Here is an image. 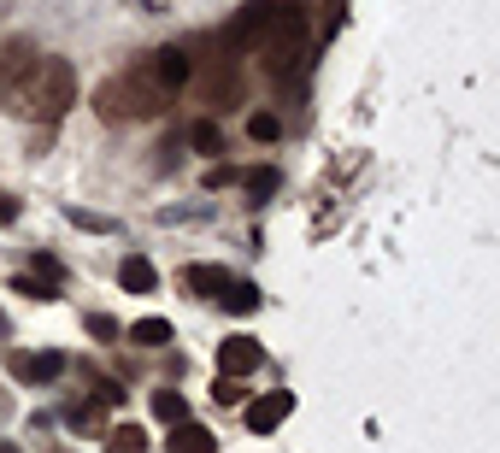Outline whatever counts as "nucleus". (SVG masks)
Returning <instances> with one entry per match:
<instances>
[{"label": "nucleus", "mask_w": 500, "mask_h": 453, "mask_svg": "<svg viewBox=\"0 0 500 453\" xmlns=\"http://www.w3.org/2000/svg\"><path fill=\"white\" fill-rule=\"evenodd\" d=\"M265 365V347L254 342V336H230V342H218V371L224 377H247Z\"/></svg>", "instance_id": "5"}, {"label": "nucleus", "mask_w": 500, "mask_h": 453, "mask_svg": "<svg viewBox=\"0 0 500 453\" xmlns=\"http://www.w3.org/2000/svg\"><path fill=\"white\" fill-rule=\"evenodd\" d=\"M0 453H18V448H12V442H0Z\"/></svg>", "instance_id": "25"}, {"label": "nucleus", "mask_w": 500, "mask_h": 453, "mask_svg": "<svg viewBox=\"0 0 500 453\" xmlns=\"http://www.w3.org/2000/svg\"><path fill=\"white\" fill-rule=\"evenodd\" d=\"M12 377L18 383H59L65 377V354H12Z\"/></svg>", "instance_id": "7"}, {"label": "nucleus", "mask_w": 500, "mask_h": 453, "mask_svg": "<svg viewBox=\"0 0 500 453\" xmlns=\"http://www.w3.org/2000/svg\"><path fill=\"white\" fill-rule=\"evenodd\" d=\"M95 106H100L106 124H118V118H159V112L171 106V89H159L154 71L135 65V71H124V77H112L106 89L95 95Z\"/></svg>", "instance_id": "3"}, {"label": "nucleus", "mask_w": 500, "mask_h": 453, "mask_svg": "<svg viewBox=\"0 0 500 453\" xmlns=\"http://www.w3.org/2000/svg\"><path fill=\"white\" fill-rule=\"evenodd\" d=\"M12 218H18V200H12V195H0V224H12Z\"/></svg>", "instance_id": "24"}, {"label": "nucleus", "mask_w": 500, "mask_h": 453, "mask_svg": "<svg viewBox=\"0 0 500 453\" xmlns=\"http://www.w3.org/2000/svg\"><path fill=\"white\" fill-rule=\"evenodd\" d=\"M18 295H30V300H54V283H30V277H18Z\"/></svg>", "instance_id": "22"}, {"label": "nucleus", "mask_w": 500, "mask_h": 453, "mask_svg": "<svg viewBox=\"0 0 500 453\" xmlns=\"http://www.w3.org/2000/svg\"><path fill=\"white\" fill-rule=\"evenodd\" d=\"M218 307H224V312H235V318H247V312L259 307V288H254V283H235V277H230V288L218 295Z\"/></svg>", "instance_id": "13"}, {"label": "nucleus", "mask_w": 500, "mask_h": 453, "mask_svg": "<svg viewBox=\"0 0 500 453\" xmlns=\"http://www.w3.org/2000/svg\"><path fill=\"white\" fill-rule=\"evenodd\" d=\"M306 12L300 6H271L265 30H259L254 42V59L271 71L277 83H289V89H300V65H306Z\"/></svg>", "instance_id": "1"}, {"label": "nucleus", "mask_w": 500, "mask_h": 453, "mask_svg": "<svg viewBox=\"0 0 500 453\" xmlns=\"http://www.w3.org/2000/svg\"><path fill=\"white\" fill-rule=\"evenodd\" d=\"M271 6L277 0H254V6H242L230 18V30H224V54H254V42H259V30H265V18H271Z\"/></svg>", "instance_id": "4"}, {"label": "nucleus", "mask_w": 500, "mask_h": 453, "mask_svg": "<svg viewBox=\"0 0 500 453\" xmlns=\"http://www.w3.org/2000/svg\"><path fill=\"white\" fill-rule=\"evenodd\" d=\"M118 283L130 288V295H154V283H159V277H154V266H147L142 254H130V259L118 266Z\"/></svg>", "instance_id": "11"}, {"label": "nucleus", "mask_w": 500, "mask_h": 453, "mask_svg": "<svg viewBox=\"0 0 500 453\" xmlns=\"http://www.w3.org/2000/svg\"><path fill=\"white\" fill-rule=\"evenodd\" d=\"M189 142H195L206 159H218V154H224V130H218L212 118H200V124H195V130H189Z\"/></svg>", "instance_id": "16"}, {"label": "nucleus", "mask_w": 500, "mask_h": 453, "mask_svg": "<svg viewBox=\"0 0 500 453\" xmlns=\"http://www.w3.org/2000/svg\"><path fill=\"white\" fill-rule=\"evenodd\" d=\"M71 224H77V230H95V236H112V230H118L106 212H83V206H71Z\"/></svg>", "instance_id": "18"}, {"label": "nucleus", "mask_w": 500, "mask_h": 453, "mask_svg": "<svg viewBox=\"0 0 500 453\" xmlns=\"http://www.w3.org/2000/svg\"><path fill=\"white\" fill-rule=\"evenodd\" d=\"M289 412H295V395H283V388L277 395H259V400H247V430L265 436V430H277Z\"/></svg>", "instance_id": "6"}, {"label": "nucleus", "mask_w": 500, "mask_h": 453, "mask_svg": "<svg viewBox=\"0 0 500 453\" xmlns=\"http://www.w3.org/2000/svg\"><path fill=\"white\" fill-rule=\"evenodd\" d=\"M247 136H254V142H277V136H283L277 112H254V118H247Z\"/></svg>", "instance_id": "17"}, {"label": "nucleus", "mask_w": 500, "mask_h": 453, "mask_svg": "<svg viewBox=\"0 0 500 453\" xmlns=\"http://www.w3.org/2000/svg\"><path fill=\"white\" fill-rule=\"evenodd\" d=\"M242 377H218V388H212V400H224V407H242Z\"/></svg>", "instance_id": "21"}, {"label": "nucleus", "mask_w": 500, "mask_h": 453, "mask_svg": "<svg viewBox=\"0 0 500 453\" xmlns=\"http://www.w3.org/2000/svg\"><path fill=\"white\" fill-rule=\"evenodd\" d=\"M30 266H35V271H42V277H47V283H59V259H54V254H35V259H30Z\"/></svg>", "instance_id": "23"}, {"label": "nucleus", "mask_w": 500, "mask_h": 453, "mask_svg": "<svg viewBox=\"0 0 500 453\" xmlns=\"http://www.w3.org/2000/svg\"><path fill=\"white\" fill-rule=\"evenodd\" d=\"M89 336H95V342H124L118 318H106V312H95V318H89Z\"/></svg>", "instance_id": "20"}, {"label": "nucleus", "mask_w": 500, "mask_h": 453, "mask_svg": "<svg viewBox=\"0 0 500 453\" xmlns=\"http://www.w3.org/2000/svg\"><path fill=\"white\" fill-rule=\"evenodd\" d=\"M147 71H154V83L159 89H183V83H189V54H183V47H159L154 59H147Z\"/></svg>", "instance_id": "8"}, {"label": "nucleus", "mask_w": 500, "mask_h": 453, "mask_svg": "<svg viewBox=\"0 0 500 453\" xmlns=\"http://www.w3.org/2000/svg\"><path fill=\"white\" fill-rule=\"evenodd\" d=\"M12 100H18L24 118L54 124V118H65V106L77 100V71H71L65 59H30V71H24V83L12 89Z\"/></svg>", "instance_id": "2"}, {"label": "nucleus", "mask_w": 500, "mask_h": 453, "mask_svg": "<svg viewBox=\"0 0 500 453\" xmlns=\"http://www.w3.org/2000/svg\"><path fill=\"white\" fill-rule=\"evenodd\" d=\"M183 283H189V288H195V295H206V300H218V295H224V288H230V271H224V266H189V271H183Z\"/></svg>", "instance_id": "10"}, {"label": "nucleus", "mask_w": 500, "mask_h": 453, "mask_svg": "<svg viewBox=\"0 0 500 453\" xmlns=\"http://www.w3.org/2000/svg\"><path fill=\"white\" fill-rule=\"evenodd\" d=\"M106 453H147V430L142 424H112L106 430Z\"/></svg>", "instance_id": "12"}, {"label": "nucleus", "mask_w": 500, "mask_h": 453, "mask_svg": "<svg viewBox=\"0 0 500 453\" xmlns=\"http://www.w3.org/2000/svg\"><path fill=\"white\" fill-rule=\"evenodd\" d=\"M277 6H295V0H277Z\"/></svg>", "instance_id": "26"}, {"label": "nucleus", "mask_w": 500, "mask_h": 453, "mask_svg": "<svg viewBox=\"0 0 500 453\" xmlns=\"http://www.w3.org/2000/svg\"><path fill=\"white\" fill-rule=\"evenodd\" d=\"M154 418H159V424H177V418H189V400H183L177 388H159V395H154Z\"/></svg>", "instance_id": "15"}, {"label": "nucleus", "mask_w": 500, "mask_h": 453, "mask_svg": "<svg viewBox=\"0 0 500 453\" xmlns=\"http://www.w3.org/2000/svg\"><path fill=\"white\" fill-rule=\"evenodd\" d=\"M242 188H247L254 200H265L271 188H277V171H242Z\"/></svg>", "instance_id": "19"}, {"label": "nucleus", "mask_w": 500, "mask_h": 453, "mask_svg": "<svg viewBox=\"0 0 500 453\" xmlns=\"http://www.w3.org/2000/svg\"><path fill=\"white\" fill-rule=\"evenodd\" d=\"M124 336H130L135 347H165V342H171V324H165V318H135Z\"/></svg>", "instance_id": "14"}, {"label": "nucleus", "mask_w": 500, "mask_h": 453, "mask_svg": "<svg viewBox=\"0 0 500 453\" xmlns=\"http://www.w3.org/2000/svg\"><path fill=\"white\" fill-rule=\"evenodd\" d=\"M212 448H218V436L206 424H189V418L171 424V453H212Z\"/></svg>", "instance_id": "9"}]
</instances>
